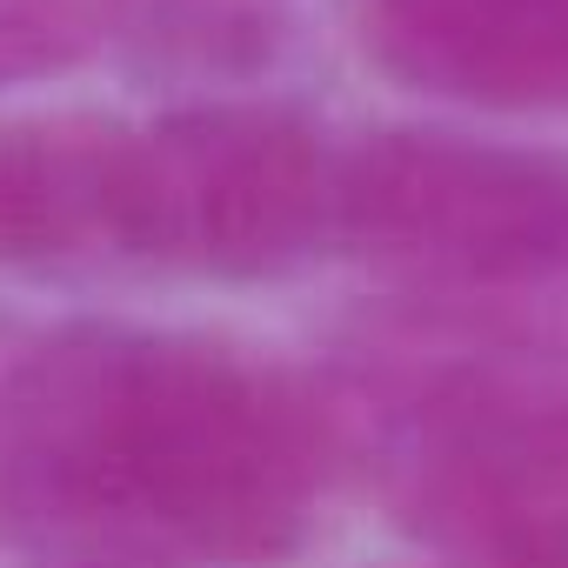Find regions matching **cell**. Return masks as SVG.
<instances>
[{"label": "cell", "mask_w": 568, "mask_h": 568, "mask_svg": "<svg viewBox=\"0 0 568 568\" xmlns=\"http://www.w3.org/2000/svg\"><path fill=\"white\" fill-rule=\"evenodd\" d=\"M315 495L302 402L207 342L74 328L0 395V535L34 568H267Z\"/></svg>", "instance_id": "1"}, {"label": "cell", "mask_w": 568, "mask_h": 568, "mask_svg": "<svg viewBox=\"0 0 568 568\" xmlns=\"http://www.w3.org/2000/svg\"><path fill=\"white\" fill-rule=\"evenodd\" d=\"M342 234V161L281 108H187L101 134V241L121 254L267 281Z\"/></svg>", "instance_id": "2"}, {"label": "cell", "mask_w": 568, "mask_h": 568, "mask_svg": "<svg viewBox=\"0 0 568 568\" xmlns=\"http://www.w3.org/2000/svg\"><path fill=\"white\" fill-rule=\"evenodd\" d=\"M342 234L428 274H535L568 261V168L442 128L375 134L342 161Z\"/></svg>", "instance_id": "3"}, {"label": "cell", "mask_w": 568, "mask_h": 568, "mask_svg": "<svg viewBox=\"0 0 568 568\" xmlns=\"http://www.w3.org/2000/svg\"><path fill=\"white\" fill-rule=\"evenodd\" d=\"M375 54L488 108H568V0H368Z\"/></svg>", "instance_id": "4"}, {"label": "cell", "mask_w": 568, "mask_h": 568, "mask_svg": "<svg viewBox=\"0 0 568 568\" xmlns=\"http://www.w3.org/2000/svg\"><path fill=\"white\" fill-rule=\"evenodd\" d=\"M281 14V0H154V41H181V48H227V41H261Z\"/></svg>", "instance_id": "5"}]
</instances>
